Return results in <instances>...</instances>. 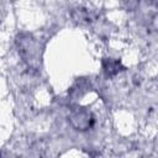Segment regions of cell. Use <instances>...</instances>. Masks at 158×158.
<instances>
[{"label": "cell", "mask_w": 158, "mask_h": 158, "mask_svg": "<svg viewBox=\"0 0 158 158\" xmlns=\"http://www.w3.org/2000/svg\"><path fill=\"white\" fill-rule=\"evenodd\" d=\"M69 123L77 131H86L94 125V115L85 107L72 109L68 116Z\"/></svg>", "instance_id": "cell-1"}, {"label": "cell", "mask_w": 158, "mask_h": 158, "mask_svg": "<svg viewBox=\"0 0 158 158\" xmlns=\"http://www.w3.org/2000/svg\"><path fill=\"white\" fill-rule=\"evenodd\" d=\"M102 67H104V72H105L107 75H110V77L117 74V73L121 70V63H120L118 60L114 59V58H106V59L104 60Z\"/></svg>", "instance_id": "cell-2"}]
</instances>
